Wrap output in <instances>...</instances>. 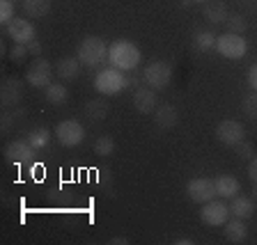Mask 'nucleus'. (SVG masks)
Returning a JSON list of instances; mask_svg holds the SVG:
<instances>
[{"instance_id":"nucleus-8","label":"nucleus","mask_w":257,"mask_h":245,"mask_svg":"<svg viewBox=\"0 0 257 245\" xmlns=\"http://www.w3.org/2000/svg\"><path fill=\"white\" fill-rule=\"evenodd\" d=\"M55 138L62 147L71 149V147H78L83 140H85V128L80 126L76 119H64L55 126Z\"/></svg>"},{"instance_id":"nucleus-20","label":"nucleus","mask_w":257,"mask_h":245,"mask_svg":"<svg viewBox=\"0 0 257 245\" xmlns=\"http://www.w3.org/2000/svg\"><path fill=\"white\" fill-rule=\"evenodd\" d=\"M204 19H207L209 23H223L227 21V7H225V3H220V0H209V3H204V10H202Z\"/></svg>"},{"instance_id":"nucleus-15","label":"nucleus","mask_w":257,"mask_h":245,"mask_svg":"<svg viewBox=\"0 0 257 245\" xmlns=\"http://www.w3.org/2000/svg\"><path fill=\"white\" fill-rule=\"evenodd\" d=\"M179 122V115H177V108L170 106V103H163V106H156L154 110V124L161 131H170V128L177 126Z\"/></svg>"},{"instance_id":"nucleus-37","label":"nucleus","mask_w":257,"mask_h":245,"mask_svg":"<svg viewBox=\"0 0 257 245\" xmlns=\"http://www.w3.org/2000/svg\"><path fill=\"white\" fill-rule=\"evenodd\" d=\"M172 243H175V245H193V243H195V240H193V238H188V236H179V238H175V240H172Z\"/></svg>"},{"instance_id":"nucleus-11","label":"nucleus","mask_w":257,"mask_h":245,"mask_svg":"<svg viewBox=\"0 0 257 245\" xmlns=\"http://www.w3.org/2000/svg\"><path fill=\"white\" fill-rule=\"evenodd\" d=\"M35 147H32L28 140H12L5 147V158L16 163V165H26V163H32L35 160Z\"/></svg>"},{"instance_id":"nucleus-16","label":"nucleus","mask_w":257,"mask_h":245,"mask_svg":"<svg viewBox=\"0 0 257 245\" xmlns=\"http://www.w3.org/2000/svg\"><path fill=\"white\" fill-rule=\"evenodd\" d=\"M214 183H216V192H218L220 199H232V197H236V195H239V190H241L239 179H236V176H232V174L218 176V179H214Z\"/></svg>"},{"instance_id":"nucleus-34","label":"nucleus","mask_w":257,"mask_h":245,"mask_svg":"<svg viewBox=\"0 0 257 245\" xmlns=\"http://www.w3.org/2000/svg\"><path fill=\"white\" fill-rule=\"evenodd\" d=\"M248 85H250L252 90L257 92V62L252 64L250 69H248Z\"/></svg>"},{"instance_id":"nucleus-29","label":"nucleus","mask_w":257,"mask_h":245,"mask_svg":"<svg viewBox=\"0 0 257 245\" xmlns=\"http://www.w3.org/2000/svg\"><path fill=\"white\" fill-rule=\"evenodd\" d=\"M241 108H243V112H246L250 119H257V92H250V94L243 96Z\"/></svg>"},{"instance_id":"nucleus-30","label":"nucleus","mask_w":257,"mask_h":245,"mask_svg":"<svg viewBox=\"0 0 257 245\" xmlns=\"http://www.w3.org/2000/svg\"><path fill=\"white\" fill-rule=\"evenodd\" d=\"M28 55H30V51H28V44H14V46H12V51H10L12 62H16V64L26 62Z\"/></svg>"},{"instance_id":"nucleus-23","label":"nucleus","mask_w":257,"mask_h":245,"mask_svg":"<svg viewBox=\"0 0 257 245\" xmlns=\"http://www.w3.org/2000/svg\"><path fill=\"white\" fill-rule=\"evenodd\" d=\"M44 96H46L48 103L60 106V103H64L67 99H69V90H67L62 83H51V85L46 87V92H44Z\"/></svg>"},{"instance_id":"nucleus-40","label":"nucleus","mask_w":257,"mask_h":245,"mask_svg":"<svg viewBox=\"0 0 257 245\" xmlns=\"http://www.w3.org/2000/svg\"><path fill=\"white\" fill-rule=\"evenodd\" d=\"M12 3H23V0H12Z\"/></svg>"},{"instance_id":"nucleus-14","label":"nucleus","mask_w":257,"mask_h":245,"mask_svg":"<svg viewBox=\"0 0 257 245\" xmlns=\"http://www.w3.org/2000/svg\"><path fill=\"white\" fill-rule=\"evenodd\" d=\"M156 94L152 87H136L134 92V108L140 115H154L156 110Z\"/></svg>"},{"instance_id":"nucleus-25","label":"nucleus","mask_w":257,"mask_h":245,"mask_svg":"<svg viewBox=\"0 0 257 245\" xmlns=\"http://www.w3.org/2000/svg\"><path fill=\"white\" fill-rule=\"evenodd\" d=\"M216 39L218 35H214L211 30H198L193 35V46L198 51H209V48H216Z\"/></svg>"},{"instance_id":"nucleus-19","label":"nucleus","mask_w":257,"mask_h":245,"mask_svg":"<svg viewBox=\"0 0 257 245\" xmlns=\"http://www.w3.org/2000/svg\"><path fill=\"white\" fill-rule=\"evenodd\" d=\"M225 238L230 240V243H246V238H248L246 222L241 218L227 220V222H225Z\"/></svg>"},{"instance_id":"nucleus-5","label":"nucleus","mask_w":257,"mask_h":245,"mask_svg":"<svg viewBox=\"0 0 257 245\" xmlns=\"http://www.w3.org/2000/svg\"><path fill=\"white\" fill-rule=\"evenodd\" d=\"M143 80H145V85L152 87L154 92L163 90V87L170 85V80H172V67L168 62H161V60L150 62L143 71Z\"/></svg>"},{"instance_id":"nucleus-39","label":"nucleus","mask_w":257,"mask_h":245,"mask_svg":"<svg viewBox=\"0 0 257 245\" xmlns=\"http://www.w3.org/2000/svg\"><path fill=\"white\" fill-rule=\"evenodd\" d=\"M191 3H200V5H204V3H209V0H191Z\"/></svg>"},{"instance_id":"nucleus-12","label":"nucleus","mask_w":257,"mask_h":245,"mask_svg":"<svg viewBox=\"0 0 257 245\" xmlns=\"http://www.w3.org/2000/svg\"><path fill=\"white\" fill-rule=\"evenodd\" d=\"M7 37L14 44H30L32 39H37V32L28 19H12L7 23Z\"/></svg>"},{"instance_id":"nucleus-10","label":"nucleus","mask_w":257,"mask_h":245,"mask_svg":"<svg viewBox=\"0 0 257 245\" xmlns=\"http://www.w3.org/2000/svg\"><path fill=\"white\" fill-rule=\"evenodd\" d=\"M230 218V206L225 202H204L200 208V220H202L207 227H223Z\"/></svg>"},{"instance_id":"nucleus-4","label":"nucleus","mask_w":257,"mask_h":245,"mask_svg":"<svg viewBox=\"0 0 257 245\" xmlns=\"http://www.w3.org/2000/svg\"><path fill=\"white\" fill-rule=\"evenodd\" d=\"M216 51L227 60H241L248 51V44L243 39V35L225 32V35H218V39H216Z\"/></svg>"},{"instance_id":"nucleus-33","label":"nucleus","mask_w":257,"mask_h":245,"mask_svg":"<svg viewBox=\"0 0 257 245\" xmlns=\"http://www.w3.org/2000/svg\"><path fill=\"white\" fill-rule=\"evenodd\" d=\"M248 179H250L252 183H257V156H252V158L248 160Z\"/></svg>"},{"instance_id":"nucleus-27","label":"nucleus","mask_w":257,"mask_h":245,"mask_svg":"<svg viewBox=\"0 0 257 245\" xmlns=\"http://www.w3.org/2000/svg\"><path fill=\"white\" fill-rule=\"evenodd\" d=\"M94 154L106 158V156H112L115 154V140L110 135H101V138L94 140Z\"/></svg>"},{"instance_id":"nucleus-9","label":"nucleus","mask_w":257,"mask_h":245,"mask_svg":"<svg viewBox=\"0 0 257 245\" xmlns=\"http://www.w3.org/2000/svg\"><path fill=\"white\" fill-rule=\"evenodd\" d=\"M243 138H246V128L236 119H223L216 126V140L225 147H236L239 142H243Z\"/></svg>"},{"instance_id":"nucleus-13","label":"nucleus","mask_w":257,"mask_h":245,"mask_svg":"<svg viewBox=\"0 0 257 245\" xmlns=\"http://www.w3.org/2000/svg\"><path fill=\"white\" fill-rule=\"evenodd\" d=\"M23 96V85L19 78H7L3 80V87H0V103L5 108H16L21 103Z\"/></svg>"},{"instance_id":"nucleus-17","label":"nucleus","mask_w":257,"mask_h":245,"mask_svg":"<svg viewBox=\"0 0 257 245\" xmlns=\"http://www.w3.org/2000/svg\"><path fill=\"white\" fill-rule=\"evenodd\" d=\"M252 213H255V199H252V197H243V195L232 197L230 215L241 218V220H248V218H252Z\"/></svg>"},{"instance_id":"nucleus-38","label":"nucleus","mask_w":257,"mask_h":245,"mask_svg":"<svg viewBox=\"0 0 257 245\" xmlns=\"http://www.w3.org/2000/svg\"><path fill=\"white\" fill-rule=\"evenodd\" d=\"M250 197L257 202V183H252V195H250Z\"/></svg>"},{"instance_id":"nucleus-7","label":"nucleus","mask_w":257,"mask_h":245,"mask_svg":"<svg viewBox=\"0 0 257 245\" xmlns=\"http://www.w3.org/2000/svg\"><path fill=\"white\" fill-rule=\"evenodd\" d=\"M26 80L32 87H37V90H46L53 83V67H51V62L44 58H35V62L26 71Z\"/></svg>"},{"instance_id":"nucleus-2","label":"nucleus","mask_w":257,"mask_h":245,"mask_svg":"<svg viewBox=\"0 0 257 245\" xmlns=\"http://www.w3.org/2000/svg\"><path fill=\"white\" fill-rule=\"evenodd\" d=\"M126 87H128V78L124 76V71L115 69V67L101 69L94 76V90L101 92L103 96H117V94H122Z\"/></svg>"},{"instance_id":"nucleus-24","label":"nucleus","mask_w":257,"mask_h":245,"mask_svg":"<svg viewBox=\"0 0 257 245\" xmlns=\"http://www.w3.org/2000/svg\"><path fill=\"white\" fill-rule=\"evenodd\" d=\"M28 142L35 147V149H46L48 144H51V133H48V128H44V126H39V128H32L30 133H28Z\"/></svg>"},{"instance_id":"nucleus-21","label":"nucleus","mask_w":257,"mask_h":245,"mask_svg":"<svg viewBox=\"0 0 257 245\" xmlns=\"http://www.w3.org/2000/svg\"><path fill=\"white\" fill-rule=\"evenodd\" d=\"M21 10L28 19H42L51 12V0H23Z\"/></svg>"},{"instance_id":"nucleus-32","label":"nucleus","mask_w":257,"mask_h":245,"mask_svg":"<svg viewBox=\"0 0 257 245\" xmlns=\"http://www.w3.org/2000/svg\"><path fill=\"white\" fill-rule=\"evenodd\" d=\"M234 151H236V156H239L241 160H250L252 156H255V147H252L250 142H246V140H243V142H239L234 147Z\"/></svg>"},{"instance_id":"nucleus-18","label":"nucleus","mask_w":257,"mask_h":245,"mask_svg":"<svg viewBox=\"0 0 257 245\" xmlns=\"http://www.w3.org/2000/svg\"><path fill=\"white\" fill-rule=\"evenodd\" d=\"M58 71V78L64 80V83H69V80H76L80 74V60L78 58H62L55 67Z\"/></svg>"},{"instance_id":"nucleus-31","label":"nucleus","mask_w":257,"mask_h":245,"mask_svg":"<svg viewBox=\"0 0 257 245\" xmlns=\"http://www.w3.org/2000/svg\"><path fill=\"white\" fill-rule=\"evenodd\" d=\"M14 19V3L12 0H0V23H10Z\"/></svg>"},{"instance_id":"nucleus-22","label":"nucleus","mask_w":257,"mask_h":245,"mask_svg":"<svg viewBox=\"0 0 257 245\" xmlns=\"http://www.w3.org/2000/svg\"><path fill=\"white\" fill-rule=\"evenodd\" d=\"M108 115V103L103 99H90L85 103V117L92 119V122H101Z\"/></svg>"},{"instance_id":"nucleus-6","label":"nucleus","mask_w":257,"mask_h":245,"mask_svg":"<svg viewBox=\"0 0 257 245\" xmlns=\"http://www.w3.org/2000/svg\"><path fill=\"white\" fill-rule=\"evenodd\" d=\"M186 195L195 204H204V202H211V199L218 197L214 179H207V176H195V179H191V181L186 183Z\"/></svg>"},{"instance_id":"nucleus-28","label":"nucleus","mask_w":257,"mask_h":245,"mask_svg":"<svg viewBox=\"0 0 257 245\" xmlns=\"http://www.w3.org/2000/svg\"><path fill=\"white\" fill-rule=\"evenodd\" d=\"M227 32H236V35H243L246 32V28H248V23H246V19L241 14H232V16H227Z\"/></svg>"},{"instance_id":"nucleus-41","label":"nucleus","mask_w":257,"mask_h":245,"mask_svg":"<svg viewBox=\"0 0 257 245\" xmlns=\"http://www.w3.org/2000/svg\"><path fill=\"white\" fill-rule=\"evenodd\" d=\"M243 3H250V0H243Z\"/></svg>"},{"instance_id":"nucleus-3","label":"nucleus","mask_w":257,"mask_h":245,"mask_svg":"<svg viewBox=\"0 0 257 245\" xmlns=\"http://www.w3.org/2000/svg\"><path fill=\"white\" fill-rule=\"evenodd\" d=\"M108 48L110 46H106L101 37H85L76 51V58L85 67H99L108 60Z\"/></svg>"},{"instance_id":"nucleus-1","label":"nucleus","mask_w":257,"mask_h":245,"mask_svg":"<svg viewBox=\"0 0 257 245\" xmlns=\"http://www.w3.org/2000/svg\"><path fill=\"white\" fill-rule=\"evenodd\" d=\"M140 60H143L140 48L128 39H117L108 48V62H110V67H115L119 71H134L140 64Z\"/></svg>"},{"instance_id":"nucleus-26","label":"nucleus","mask_w":257,"mask_h":245,"mask_svg":"<svg viewBox=\"0 0 257 245\" xmlns=\"http://www.w3.org/2000/svg\"><path fill=\"white\" fill-rule=\"evenodd\" d=\"M23 108H16V110H3V117H0V131L3 133H10L12 128L16 126L19 119H23Z\"/></svg>"},{"instance_id":"nucleus-36","label":"nucleus","mask_w":257,"mask_h":245,"mask_svg":"<svg viewBox=\"0 0 257 245\" xmlns=\"http://www.w3.org/2000/svg\"><path fill=\"white\" fill-rule=\"evenodd\" d=\"M108 245H128V238L126 236H115V238L108 240Z\"/></svg>"},{"instance_id":"nucleus-35","label":"nucleus","mask_w":257,"mask_h":245,"mask_svg":"<svg viewBox=\"0 0 257 245\" xmlns=\"http://www.w3.org/2000/svg\"><path fill=\"white\" fill-rule=\"evenodd\" d=\"M28 51H30V55H42V42H39V39H32L30 44H28Z\"/></svg>"}]
</instances>
